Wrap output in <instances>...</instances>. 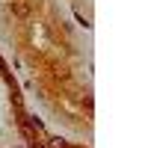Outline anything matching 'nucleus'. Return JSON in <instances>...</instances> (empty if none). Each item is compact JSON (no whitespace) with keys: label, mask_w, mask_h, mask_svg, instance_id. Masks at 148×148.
Masks as SVG:
<instances>
[{"label":"nucleus","mask_w":148,"mask_h":148,"mask_svg":"<svg viewBox=\"0 0 148 148\" xmlns=\"http://www.w3.org/2000/svg\"><path fill=\"white\" fill-rule=\"evenodd\" d=\"M27 148H45V145H42L39 139H27Z\"/></svg>","instance_id":"obj_1"}]
</instances>
